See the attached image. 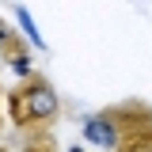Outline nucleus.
<instances>
[{"label": "nucleus", "mask_w": 152, "mask_h": 152, "mask_svg": "<svg viewBox=\"0 0 152 152\" xmlns=\"http://www.w3.org/2000/svg\"><path fill=\"white\" fill-rule=\"evenodd\" d=\"M8 118L23 137H46L61 118V95L46 76L31 72L8 91Z\"/></svg>", "instance_id": "nucleus-1"}, {"label": "nucleus", "mask_w": 152, "mask_h": 152, "mask_svg": "<svg viewBox=\"0 0 152 152\" xmlns=\"http://www.w3.org/2000/svg\"><path fill=\"white\" fill-rule=\"evenodd\" d=\"M152 126V107L145 99H129V103H114V107H103L99 114H91L84 122V137L99 145V148H118L122 141L137 137L141 129Z\"/></svg>", "instance_id": "nucleus-2"}, {"label": "nucleus", "mask_w": 152, "mask_h": 152, "mask_svg": "<svg viewBox=\"0 0 152 152\" xmlns=\"http://www.w3.org/2000/svg\"><path fill=\"white\" fill-rule=\"evenodd\" d=\"M114 152H152V126H148V129H141L137 137H129V141H122Z\"/></svg>", "instance_id": "nucleus-3"}, {"label": "nucleus", "mask_w": 152, "mask_h": 152, "mask_svg": "<svg viewBox=\"0 0 152 152\" xmlns=\"http://www.w3.org/2000/svg\"><path fill=\"white\" fill-rule=\"evenodd\" d=\"M27 50H31V46H27V42H23V38H19L15 31H8V34H4V46H0V57L15 61V57H23Z\"/></svg>", "instance_id": "nucleus-4"}, {"label": "nucleus", "mask_w": 152, "mask_h": 152, "mask_svg": "<svg viewBox=\"0 0 152 152\" xmlns=\"http://www.w3.org/2000/svg\"><path fill=\"white\" fill-rule=\"evenodd\" d=\"M23 152H57V145H53L50 133H46V137H27V141H23Z\"/></svg>", "instance_id": "nucleus-5"}, {"label": "nucleus", "mask_w": 152, "mask_h": 152, "mask_svg": "<svg viewBox=\"0 0 152 152\" xmlns=\"http://www.w3.org/2000/svg\"><path fill=\"white\" fill-rule=\"evenodd\" d=\"M15 15H19V23H23V31H27V38H31V46H46L42 38H38V31H34V23H31V15H27V8H15Z\"/></svg>", "instance_id": "nucleus-6"}, {"label": "nucleus", "mask_w": 152, "mask_h": 152, "mask_svg": "<svg viewBox=\"0 0 152 152\" xmlns=\"http://www.w3.org/2000/svg\"><path fill=\"white\" fill-rule=\"evenodd\" d=\"M12 69H15L19 76H31V61H27V53H23V57H15V61H12Z\"/></svg>", "instance_id": "nucleus-7"}, {"label": "nucleus", "mask_w": 152, "mask_h": 152, "mask_svg": "<svg viewBox=\"0 0 152 152\" xmlns=\"http://www.w3.org/2000/svg\"><path fill=\"white\" fill-rule=\"evenodd\" d=\"M69 152H84V148H69Z\"/></svg>", "instance_id": "nucleus-8"}, {"label": "nucleus", "mask_w": 152, "mask_h": 152, "mask_svg": "<svg viewBox=\"0 0 152 152\" xmlns=\"http://www.w3.org/2000/svg\"><path fill=\"white\" fill-rule=\"evenodd\" d=\"M0 99H4V88H0Z\"/></svg>", "instance_id": "nucleus-9"}, {"label": "nucleus", "mask_w": 152, "mask_h": 152, "mask_svg": "<svg viewBox=\"0 0 152 152\" xmlns=\"http://www.w3.org/2000/svg\"><path fill=\"white\" fill-rule=\"evenodd\" d=\"M0 152H8V148H4V145H0Z\"/></svg>", "instance_id": "nucleus-10"}]
</instances>
